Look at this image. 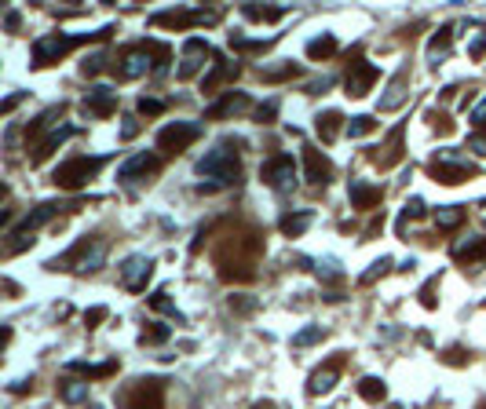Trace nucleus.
I'll use <instances>...</instances> for the list:
<instances>
[{"mask_svg":"<svg viewBox=\"0 0 486 409\" xmlns=\"http://www.w3.org/2000/svg\"><path fill=\"white\" fill-rule=\"evenodd\" d=\"M238 150L230 139H220L208 154L194 165V176H198V190H223L230 183H238Z\"/></svg>","mask_w":486,"mask_h":409,"instance_id":"f257e3e1","label":"nucleus"},{"mask_svg":"<svg viewBox=\"0 0 486 409\" xmlns=\"http://www.w3.org/2000/svg\"><path fill=\"white\" fill-rule=\"evenodd\" d=\"M110 33H114V26H102L95 33H52V37H40V40H33V66H52V62H59L70 48H77L81 40H102Z\"/></svg>","mask_w":486,"mask_h":409,"instance_id":"f03ea898","label":"nucleus"},{"mask_svg":"<svg viewBox=\"0 0 486 409\" xmlns=\"http://www.w3.org/2000/svg\"><path fill=\"white\" fill-rule=\"evenodd\" d=\"M102 263H107V242H102V238H84L66 256L52 260L48 267L52 271H81V274H88V271H99Z\"/></svg>","mask_w":486,"mask_h":409,"instance_id":"7ed1b4c3","label":"nucleus"},{"mask_svg":"<svg viewBox=\"0 0 486 409\" xmlns=\"http://www.w3.org/2000/svg\"><path fill=\"white\" fill-rule=\"evenodd\" d=\"M121 409H165V380L161 377H139L117 395Z\"/></svg>","mask_w":486,"mask_h":409,"instance_id":"20e7f679","label":"nucleus"},{"mask_svg":"<svg viewBox=\"0 0 486 409\" xmlns=\"http://www.w3.org/2000/svg\"><path fill=\"white\" fill-rule=\"evenodd\" d=\"M107 165V158L102 154H95V158H88V154H81V158H70V161H62L59 168H55V186L59 190H81L88 179H95V172Z\"/></svg>","mask_w":486,"mask_h":409,"instance_id":"39448f33","label":"nucleus"},{"mask_svg":"<svg viewBox=\"0 0 486 409\" xmlns=\"http://www.w3.org/2000/svg\"><path fill=\"white\" fill-rule=\"evenodd\" d=\"M428 172H432L439 183L454 186V183H461V179L475 176V165L464 158V154H457V150H439V154L428 161Z\"/></svg>","mask_w":486,"mask_h":409,"instance_id":"423d86ee","label":"nucleus"},{"mask_svg":"<svg viewBox=\"0 0 486 409\" xmlns=\"http://www.w3.org/2000/svg\"><path fill=\"white\" fill-rule=\"evenodd\" d=\"M62 208H73V205H62V201H45V205H37L33 212H30V216L23 220V223H18V227H11V234H8V238H11V252H18V249H26V242H33L30 238V234L33 230H40V227H45L52 216H59V212Z\"/></svg>","mask_w":486,"mask_h":409,"instance_id":"0eeeda50","label":"nucleus"},{"mask_svg":"<svg viewBox=\"0 0 486 409\" xmlns=\"http://www.w3.org/2000/svg\"><path fill=\"white\" fill-rule=\"evenodd\" d=\"M260 179L278 190V194H289L292 186H297V161H292V154H274L260 165Z\"/></svg>","mask_w":486,"mask_h":409,"instance_id":"6e6552de","label":"nucleus"},{"mask_svg":"<svg viewBox=\"0 0 486 409\" xmlns=\"http://www.w3.org/2000/svg\"><path fill=\"white\" fill-rule=\"evenodd\" d=\"M158 45H161V40H146V45H139V48H132V52H124L117 73H121L124 81H136V77H143V73L158 70Z\"/></svg>","mask_w":486,"mask_h":409,"instance_id":"1a4fd4ad","label":"nucleus"},{"mask_svg":"<svg viewBox=\"0 0 486 409\" xmlns=\"http://www.w3.org/2000/svg\"><path fill=\"white\" fill-rule=\"evenodd\" d=\"M201 136V124H190V121H176V124H165L158 132V150L165 154H179L183 146H190Z\"/></svg>","mask_w":486,"mask_h":409,"instance_id":"9d476101","label":"nucleus"},{"mask_svg":"<svg viewBox=\"0 0 486 409\" xmlns=\"http://www.w3.org/2000/svg\"><path fill=\"white\" fill-rule=\"evenodd\" d=\"M220 11L213 8H186V11H158L150 15L154 26H172V30H183V26H201V23H216Z\"/></svg>","mask_w":486,"mask_h":409,"instance_id":"9b49d317","label":"nucleus"},{"mask_svg":"<svg viewBox=\"0 0 486 409\" xmlns=\"http://www.w3.org/2000/svg\"><path fill=\"white\" fill-rule=\"evenodd\" d=\"M150 278H154V260L150 256H129V260L121 263V285L129 292H143Z\"/></svg>","mask_w":486,"mask_h":409,"instance_id":"f8f14e48","label":"nucleus"},{"mask_svg":"<svg viewBox=\"0 0 486 409\" xmlns=\"http://www.w3.org/2000/svg\"><path fill=\"white\" fill-rule=\"evenodd\" d=\"M205 55H213V48H208V40H205V37H190V40H183V62H179L176 77H179V81H190V77L201 70Z\"/></svg>","mask_w":486,"mask_h":409,"instance_id":"ddd939ff","label":"nucleus"},{"mask_svg":"<svg viewBox=\"0 0 486 409\" xmlns=\"http://www.w3.org/2000/svg\"><path fill=\"white\" fill-rule=\"evenodd\" d=\"M73 136H77V128H73V124H59V128H52V132H48L45 139H37V143H33L30 161H33V165L48 161V158L55 154V150H59L62 143H66V139H73Z\"/></svg>","mask_w":486,"mask_h":409,"instance_id":"4468645a","label":"nucleus"},{"mask_svg":"<svg viewBox=\"0 0 486 409\" xmlns=\"http://www.w3.org/2000/svg\"><path fill=\"white\" fill-rule=\"evenodd\" d=\"M380 77V70L373 66V62H366V59H355L351 62V73H348V95H366L369 88H373V81Z\"/></svg>","mask_w":486,"mask_h":409,"instance_id":"2eb2a0df","label":"nucleus"},{"mask_svg":"<svg viewBox=\"0 0 486 409\" xmlns=\"http://www.w3.org/2000/svg\"><path fill=\"white\" fill-rule=\"evenodd\" d=\"M84 110L92 117H110L117 110V92L107 88V84H95V88H88V95H84Z\"/></svg>","mask_w":486,"mask_h":409,"instance_id":"dca6fc26","label":"nucleus"},{"mask_svg":"<svg viewBox=\"0 0 486 409\" xmlns=\"http://www.w3.org/2000/svg\"><path fill=\"white\" fill-rule=\"evenodd\" d=\"M158 154H136V158H129V161H121L117 165V179L121 183H136L139 176H150V172H158Z\"/></svg>","mask_w":486,"mask_h":409,"instance_id":"f3484780","label":"nucleus"},{"mask_svg":"<svg viewBox=\"0 0 486 409\" xmlns=\"http://www.w3.org/2000/svg\"><path fill=\"white\" fill-rule=\"evenodd\" d=\"M329 161L319 154L314 146H304V179L311 183V186H326L329 183Z\"/></svg>","mask_w":486,"mask_h":409,"instance_id":"a211bd4d","label":"nucleus"},{"mask_svg":"<svg viewBox=\"0 0 486 409\" xmlns=\"http://www.w3.org/2000/svg\"><path fill=\"white\" fill-rule=\"evenodd\" d=\"M238 70H242L238 62H230V59H216V62H213V70H208V73L201 77V92L213 95L223 81H235V77H238Z\"/></svg>","mask_w":486,"mask_h":409,"instance_id":"6ab92c4d","label":"nucleus"},{"mask_svg":"<svg viewBox=\"0 0 486 409\" xmlns=\"http://www.w3.org/2000/svg\"><path fill=\"white\" fill-rule=\"evenodd\" d=\"M348 198H351L355 208H373V205H380L384 190L373 186V183H366V179H351V183H348Z\"/></svg>","mask_w":486,"mask_h":409,"instance_id":"aec40b11","label":"nucleus"},{"mask_svg":"<svg viewBox=\"0 0 486 409\" xmlns=\"http://www.w3.org/2000/svg\"><path fill=\"white\" fill-rule=\"evenodd\" d=\"M336 380H340V362H329V365H322V369L311 377L307 391L311 395H326V391H333V387H336Z\"/></svg>","mask_w":486,"mask_h":409,"instance_id":"412c9836","label":"nucleus"},{"mask_svg":"<svg viewBox=\"0 0 486 409\" xmlns=\"http://www.w3.org/2000/svg\"><path fill=\"white\" fill-rule=\"evenodd\" d=\"M238 110H249V95H242V92H230V95H223L220 102H213L205 110V117H227V114H238Z\"/></svg>","mask_w":486,"mask_h":409,"instance_id":"4be33fe9","label":"nucleus"},{"mask_svg":"<svg viewBox=\"0 0 486 409\" xmlns=\"http://www.w3.org/2000/svg\"><path fill=\"white\" fill-rule=\"evenodd\" d=\"M403 99H406V70H398L391 77V84H388V95L380 99V110H398Z\"/></svg>","mask_w":486,"mask_h":409,"instance_id":"5701e85b","label":"nucleus"},{"mask_svg":"<svg viewBox=\"0 0 486 409\" xmlns=\"http://www.w3.org/2000/svg\"><path fill=\"white\" fill-rule=\"evenodd\" d=\"M450 40H454V26H442V30H435V37L428 40V59H432V66H439V59H446V52H450Z\"/></svg>","mask_w":486,"mask_h":409,"instance_id":"b1692460","label":"nucleus"},{"mask_svg":"<svg viewBox=\"0 0 486 409\" xmlns=\"http://www.w3.org/2000/svg\"><path fill=\"white\" fill-rule=\"evenodd\" d=\"M454 256H457V260H464V263L486 260V238H479V242H457V245H454Z\"/></svg>","mask_w":486,"mask_h":409,"instance_id":"393cba45","label":"nucleus"},{"mask_svg":"<svg viewBox=\"0 0 486 409\" xmlns=\"http://www.w3.org/2000/svg\"><path fill=\"white\" fill-rule=\"evenodd\" d=\"M66 369L70 373H84V377H110V373H117V362L114 358L99 362V365H92V362H66Z\"/></svg>","mask_w":486,"mask_h":409,"instance_id":"a878e982","label":"nucleus"},{"mask_svg":"<svg viewBox=\"0 0 486 409\" xmlns=\"http://www.w3.org/2000/svg\"><path fill=\"white\" fill-rule=\"evenodd\" d=\"M340 124H344V117L336 114V110L319 114V136H322V143H333L336 136H340Z\"/></svg>","mask_w":486,"mask_h":409,"instance_id":"bb28decb","label":"nucleus"},{"mask_svg":"<svg viewBox=\"0 0 486 409\" xmlns=\"http://www.w3.org/2000/svg\"><path fill=\"white\" fill-rule=\"evenodd\" d=\"M311 220H314V212H297V216H285V220H282V234H285V238H300V234L311 227Z\"/></svg>","mask_w":486,"mask_h":409,"instance_id":"cd10ccee","label":"nucleus"},{"mask_svg":"<svg viewBox=\"0 0 486 409\" xmlns=\"http://www.w3.org/2000/svg\"><path fill=\"white\" fill-rule=\"evenodd\" d=\"M358 395H362L366 402H384L388 387H384V380H377V377H362L358 380Z\"/></svg>","mask_w":486,"mask_h":409,"instance_id":"c85d7f7f","label":"nucleus"},{"mask_svg":"<svg viewBox=\"0 0 486 409\" xmlns=\"http://www.w3.org/2000/svg\"><path fill=\"white\" fill-rule=\"evenodd\" d=\"M62 398H66L70 405H77V402H84L88 398V380H62Z\"/></svg>","mask_w":486,"mask_h":409,"instance_id":"c756f323","label":"nucleus"},{"mask_svg":"<svg viewBox=\"0 0 486 409\" xmlns=\"http://www.w3.org/2000/svg\"><path fill=\"white\" fill-rule=\"evenodd\" d=\"M285 11H289V8H252V4L242 8V15H245V18H256V23H278Z\"/></svg>","mask_w":486,"mask_h":409,"instance_id":"7c9ffc66","label":"nucleus"},{"mask_svg":"<svg viewBox=\"0 0 486 409\" xmlns=\"http://www.w3.org/2000/svg\"><path fill=\"white\" fill-rule=\"evenodd\" d=\"M468 55H472V59H482V55H486V26H482V23H472V33H468Z\"/></svg>","mask_w":486,"mask_h":409,"instance_id":"2f4dec72","label":"nucleus"},{"mask_svg":"<svg viewBox=\"0 0 486 409\" xmlns=\"http://www.w3.org/2000/svg\"><path fill=\"white\" fill-rule=\"evenodd\" d=\"M274 37H242V33H230V48L238 52H256V48H267Z\"/></svg>","mask_w":486,"mask_h":409,"instance_id":"473e14b6","label":"nucleus"},{"mask_svg":"<svg viewBox=\"0 0 486 409\" xmlns=\"http://www.w3.org/2000/svg\"><path fill=\"white\" fill-rule=\"evenodd\" d=\"M435 223H439L442 230H454V227H461V223H464V208H457V205H450V208H439V212H435Z\"/></svg>","mask_w":486,"mask_h":409,"instance_id":"72a5a7b5","label":"nucleus"},{"mask_svg":"<svg viewBox=\"0 0 486 409\" xmlns=\"http://www.w3.org/2000/svg\"><path fill=\"white\" fill-rule=\"evenodd\" d=\"M333 52H336V37H329V33H326V37H314L311 45H307V55H311V59H329Z\"/></svg>","mask_w":486,"mask_h":409,"instance_id":"f704fd0d","label":"nucleus"},{"mask_svg":"<svg viewBox=\"0 0 486 409\" xmlns=\"http://www.w3.org/2000/svg\"><path fill=\"white\" fill-rule=\"evenodd\" d=\"M297 73H300V66H297V62H289V59L282 62V66H263L260 70L263 81H285V77H297Z\"/></svg>","mask_w":486,"mask_h":409,"instance_id":"c9c22d12","label":"nucleus"},{"mask_svg":"<svg viewBox=\"0 0 486 409\" xmlns=\"http://www.w3.org/2000/svg\"><path fill=\"white\" fill-rule=\"evenodd\" d=\"M369 132H377V121H373L369 114L348 121V136H351V139H362V136H369Z\"/></svg>","mask_w":486,"mask_h":409,"instance_id":"e433bc0d","label":"nucleus"},{"mask_svg":"<svg viewBox=\"0 0 486 409\" xmlns=\"http://www.w3.org/2000/svg\"><path fill=\"white\" fill-rule=\"evenodd\" d=\"M322 336H326L322 326H307V329H300L297 336H292V348H311V343H319Z\"/></svg>","mask_w":486,"mask_h":409,"instance_id":"4c0bfd02","label":"nucleus"},{"mask_svg":"<svg viewBox=\"0 0 486 409\" xmlns=\"http://www.w3.org/2000/svg\"><path fill=\"white\" fill-rule=\"evenodd\" d=\"M150 307L161 311V314H168V318H176V321H183V314L176 311L172 300H168V292H154V296H150Z\"/></svg>","mask_w":486,"mask_h":409,"instance_id":"58836bf2","label":"nucleus"},{"mask_svg":"<svg viewBox=\"0 0 486 409\" xmlns=\"http://www.w3.org/2000/svg\"><path fill=\"white\" fill-rule=\"evenodd\" d=\"M168 336H172V329L161 326V321H150V329H143V343H150V348L154 343H165Z\"/></svg>","mask_w":486,"mask_h":409,"instance_id":"ea45409f","label":"nucleus"},{"mask_svg":"<svg viewBox=\"0 0 486 409\" xmlns=\"http://www.w3.org/2000/svg\"><path fill=\"white\" fill-rule=\"evenodd\" d=\"M314 271H319V278H326V282H340V278H344L340 263L329 260V256H326V260H319V267H314Z\"/></svg>","mask_w":486,"mask_h":409,"instance_id":"a19ab883","label":"nucleus"},{"mask_svg":"<svg viewBox=\"0 0 486 409\" xmlns=\"http://www.w3.org/2000/svg\"><path fill=\"white\" fill-rule=\"evenodd\" d=\"M388 267H391V260H388V256H380L377 263H369V271H366L362 278H358V282H362V285H369V282H377L380 274H388Z\"/></svg>","mask_w":486,"mask_h":409,"instance_id":"79ce46f5","label":"nucleus"},{"mask_svg":"<svg viewBox=\"0 0 486 409\" xmlns=\"http://www.w3.org/2000/svg\"><path fill=\"white\" fill-rule=\"evenodd\" d=\"M420 216H425V201L410 198V201L403 205V223H406V220H420Z\"/></svg>","mask_w":486,"mask_h":409,"instance_id":"37998d69","label":"nucleus"},{"mask_svg":"<svg viewBox=\"0 0 486 409\" xmlns=\"http://www.w3.org/2000/svg\"><path fill=\"white\" fill-rule=\"evenodd\" d=\"M139 114H146V117H158V114H165V102L161 99H139Z\"/></svg>","mask_w":486,"mask_h":409,"instance_id":"c03bdc74","label":"nucleus"},{"mask_svg":"<svg viewBox=\"0 0 486 409\" xmlns=\"http://www.w3.org/2000/svg\"><path fill=\"white\" fill-rule=\"evenodd\" d=\"M468 121L475 124V128H486V95L472 106V114H468Z\"/></svg>","mask_w":486,"mask_h":409,"instance_id":"a18cd8bd","label":"nucleus"},{"mask_svg":"<svg viewBox=\"0 0 486 409\" xmlns=\"http://www.w3.org/2000/svg\"><path fill=\"white\" fill-rule=\"evenodd\" d=\"M274 114H278V99H267V102L260 106V110H256V121H260V124H267Z\"/></svg>","mask_w":486,"mask_h":409,"instance_id":"49530a36","label":"nucleus"},{"mask_svg":"<svg viewBox=\"0 0 486 409\" xmlns=\"http://www.w3.org/2000/svg\"><path fill=\"white\" fill-rule=\"evenodd\" d=\"M107 314H110L107 307H92V311H84V326H88V329H92V326H95V321H102V318H107Z\"/></svg>","mask_w":486,"mask_h":409,"instance_id":"de8ad7c7","label":"nucleus"},{"mask_svg":"<svg viewBox=\"0 0 486 409\" xmlns=\"http://www.w3.org/2000/svg\"><path fill=\"white\" fill-rule=\"evenodd\" d=\"M102 62H107L102 55H88V59H84V66H81V70H84V73H99V70H102Z\"/></svg>","mask_w":486,"mask_h":409,"instance_id":"09e8293b","label":"nucleus"},{"mask_svg":"<svg viewBox=\"0 0 486 409\" xmlns=\"http://www.w3.org/2000/svg\"><path fill=\"white\" fill-rule=\"evenodd\" d=\"M139 132V121L136 117H124V124H121V139H132Z\"/></svg>","mask_w":486,"mask_h":409,"instance_id":"8fccbe9b","label":"nucleus"},{"mask_svg":"<svg viewBox=\"0 0 486 409\" xmlns=\"http://www.w3.org/2000/svg\"><path fill=\"white\" fill-rule=\"evenodd\" d=\"M432 292H435V278H432V282H428V285H425V292H420V304H425V307H428V311H432V307H435V296H432Z\"/></svg>","mask_w":486,"mask_h":409,"instance_id":"3c124183","label":"nucleus"},{"mask_svg":"<svg viewBox=\"0 0 486 409\" xmlns=\"http://www.w3.org/2000/svg\"><path fill=\"white\" fill-rule=\"evenodd\" d=\"M18 102H23V92H11V95H8L4 102H0V110H4V114H11V110H15Z\"/></svg>","mask_w":486,"mask_h":409,"instance_id":"603ef678","label":"nucleus"},{"mask_svg":"<svg viewBox=\"0 0 486 409\" xmlns=\"http://www.w3.org/2000/svg\"><path fill=\"white\" fill-rule=\"evenodd\" d=\"M329 84H333V77H322V81L307 84V92H311V95H319V92H326V88H329Z\"/></svg>","mask_w":486,"mask_h":409,"instance_id":"864d4df0","label":"nucleus"},{"mask_svg":"<svg viewBox=\"0 0 486 409\" xmlns=\"http://www.w3.org/2000/svg\"><path fill=\"white\" fill-rule=\"evenodd\" d=\"M468 146L475 150V154H486V136H479V132H475V136L468 139Z\"/></svg>","mask_w":486,"mask_h":409,"instance_id":"5fc2aeb1","label":"nucleus"},{"mask_svg":"<svg viewBox=\"0 0 486 409\" xmlns=\"http://www.w3.org/2000/svg\"><path fill=\"white\" fill-rule=\"evenodd\" d=\"M230 307H238V311H252L256 304H252V300H242V296H230Z\"/></svg>","mask_w":486,"mask_h":409,"instance_id":"6e6d98bb","label":"nucleus"},{"mask_svg":"<svg viewBox=\"0 0 486 409\" xmlns=\"http://www.w3.org/2000/svg\"><path fill=\"white\" fill-rule=\"evenodd\" d=\"M4 30H8V33L18 30V11H8V15H4Z\"/></svg>","mask_w":486,"mask_h":409,"instance_id":"4d7b16f0","label":"nucleus"},{"mask_svg":"<svg viewBox=\"0 0 486 409\" xmlns=\"http://www.w3.org/2000/svg\"><path fill=\"white\" fill-rule=\"evenodd\" d=\"M30 384H33V380H15V384H11V395H23Z\"/></svg>","mask_w":486,"mask_h":409,"instance_id":"13d9d810","label":"nucleus"},{"mask_svg":"<svg viewBox=\"0 0 486 409\" xmlns=\"http://www.w3.org/2000/svg\"><path fill=\"white\" fill-rule=\"evenodd\" d=\"M252 409H274V405H271V402H260V405H252Z\"/></svg>","mask_w":486,"mask_h":409,"instance_id":"bf43d9fd","label":"nucleus"},{"mask_svg":"<svg viewBox=\"0 0 486 409\" xmlns=\"http://www.w3.org/2000/svg\"><path fill=\"white\" fill-rule=\"evenodd\" d=\"M482 227H486V220H482Z\"/></svg>","mask_w":486,"mask_h":409,"instance_id":"052dcab7","label":"nucleus"}]
</instances>
